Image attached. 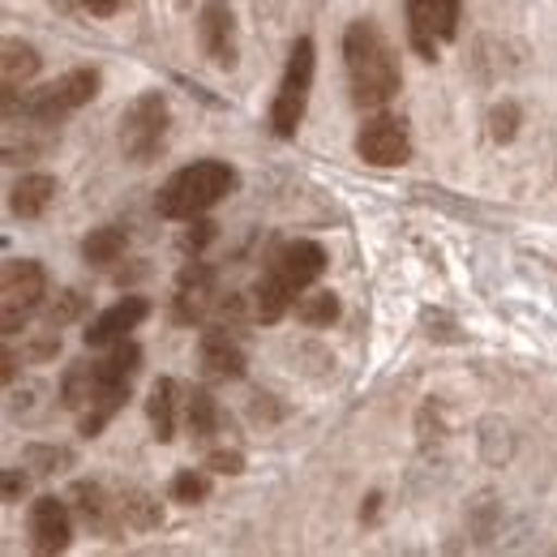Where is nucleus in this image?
I'll use <instances>...</instances> for the list:
<instances>
[{
  "label": "nucleus",
  "instance_id": "1",
  "mask_svg": "<svg viewBox=\"0 0 557 557\" xmlns=\"http://www.w3.org/2000/svg\"><path fill=\"white\" fill-rule=\"evenodd\" d=\"M344 65H348L351 99L360 108H382L404 86L399 57H395L391 39L382 35V26L373 17H356L348 26V35H344Z\"/></svg>",
  "mask_w": 557,
  "mask_h": 557
},
{
  "label": "nucleus",
  "instance_id": "2",
  "mask_svg": "<svg viewBox=\"0 0 557 557\" xmlns=\"http://www.w3.org/2000/svg\"><path fill=\"white\" fill-rule=\"evenodd\" d=\"M236 189V172L219 159L189 163L181 172L168 176V185L159 189V214L163 219H198L210 207H219L227 194Z\"/></svg>",
  "mask_w": 557,
  "mask_h": 557
},
{
  "label": "nucleus",
  "instance_id": "3",
  "mask_svg": "<svg viewBox=\"0 0 557 557\" xmlns=\"http://www.w3.org/2000/svg\"><path fill=\"white\" fill-rule=\"evenodd\" d=\"M95 95H99V73L70 70V73H61L57 82H48V86L22 95V103H17L13 90H4V121H13V116L22 112V121L57 125L61 116H70V112H77V108H86Z\"/></svg>",
  "mask_w": 557,
  "mask_h": 557
},
{
  "label": "nucleus",
  "instance_id": "4",
  "mask_svg": "<svg viewBox=\"0 0 557 557\" xmlns=\"http://www.w3.org/2000/svg\"><path fill=\"white\" fill-rule=\"evenodd\" d=\"M313 70H318V52H313V39L300 35L287 52V70L275 90V108H271V129L278 138H292L305 121V108H309V90H313Z\"/></svg>",
  "mask_w": 557,
  "mask_h": 557
},
{
  "label": "nucleus",
  "instance_id": "5",
  "mask_svg": "<svg viewBox=\"0 0 557 557\" xmlns=\"http://www.w3.org/2000/svg\"><path fill=\"white\" fill-rule=\"evenodd\" d=\"M48 296V271L30 258H13L4 262L0 271V322H4V335H17L30 313L44 305Z\"/></svg>",
  "mask_w": 557,
  "mask_h": 557
},
{
  "label": "nucleus",
  "instance_id": "6",
  "mask_svg": "<svg viewBox=\"0 0 557 557\" xmlns=\"http://www.w3.org/2000/svg\"><path fill=\"white\" fill-rule=\"evenodd\" d=\"M168 138V99L163 90L138 95L121 116V150L129 163H150Z\"/></svg>",
  "mask_w": 557,
  "mask_h": 557
},
{
  "label": "nucleus",
  "instance_id": "7",
  "mask_svg": "<svg viewBox=\"0 0 557 557\" xmlns=\"http://www.w3.org/2000/svg\"><path fill=\"white\" fill-rule=\"evenodd\" d=\"M463 17V0H408V35L424 61H433L437 44L455 39Z\"/></svg>",
  "mask_w": 557,
  "mask_h": 557
},
{
  "label": "nucleus",
  "instance_id": "8",
  "mask_svg": "<svg viewBox=\"0 0 557 557\" xmlns=\"http://www.w3.org/2000/svg\"><path fill=\"white\" fill-rule=\"evenodd\" d=\"M356 154L364 163H373V168H399V163H408L412 159V141H408L404 121H395V116L364 121L360 134H356Z\"/></svg>",
  "mask_w": 557,
  "mask_h": 557
},
{
  "label": "nucleus",
  "instance_id": "9",
  "mask_svg": "<svg viewBox=\"0 0 557 557\" xmlns=\"http://www.w3.org/2000/svg\"><path fill=\"white\" fill-rule=\"evenodd\" d=\"M267 271H271L292 296H300L309 283H318L322 271H326V249L313 245V240H287V245L275 249V258H271Z\"/></svg>",
  "mask_w": 557,
  "mask_h": 557
},
{
  "label": "nucleus",
  "instance_id": "10",
  "mask_svg": "<svg viewBox=\"0 0 557 557\" xmlns=\"http://www.w3.org/2000/svg\"><path fill=\"white\" fill-rule=\"evenodd\" d=\"M26 532H30V549L35 554H61L73 541V515L61 497H35L30 515H26Z\"/></svg>",
  "mask_w": 557,
  "mask_h": 557
},
{
  "label": "nucleus",
  "instance_id": "11",
  "mask_svg": "<svg viewBox=\"0 0 557 557\" xmlns=\"http://www.w3.org/2000/svg\"><path fill=\"white\" fill-rule=\"evenodd\" d=\"M70 497H73V506H77V515H82V523H86L90 532H99V536H108V541H121V532L129 528V523H125L121 493L112 497L108 488L95 485V481H77Z\"/></svg>",
  "mask_w": 557,
  "mask_h": 557
},
{
  "label": "nucleus",
  "instance_id": "12",
  "mask_svg": "<svg viewBox=\"0 0 557 557\" xmlns=\"http://www.w3.org/2000/svg\"><path fill=\"white\" fill-rule=\"evenodd\" d=\"M198 39L210 65L232 70L236 65V13L227 0H207L198 13Z\"/></svg>",
  "mask_w": 557,
  "mask_h": 557
},
{
  "label": "nucleus",
  "instance_id": "13",
  "mask_svg": "<svg viewBox=\"0 0 557 557\" xmlns=\"http://www.w3.org/2000/svg\"><path fill=\"white\" fill-rule=\"evenodd\" d=\"M146 318H150V300H141V296L116 300L112 309H103V313L90 322V331H86V348H112V344L129 339V331H138Z\"/></svg>",
  "mask_w": 557,
  "mask_h": 557
},
{
  "label": "nucleus",
  "instance_id": "14",
  "mask_svg": "<svg viewBox=\"0 0 557 557\" xmlns=\"http://www.w3.org/2000/svg\"><path fill=\"white\" fill-rule=\"evenodd\" d=\"M198 364H202V373H207L210 382H236L245 373V351H240V344L227 331L210 326L198 339Z\"/></svg>",
  "mask_w": 557,
  "mask_h": 557
},
{
  "label": "nucleus",
  "instance_id": "15",
  "mask_svg": "<svg viewBox=\"0 0 557 557\" xmlns=\"http://www.w3.org/2000/svg\"><path fill=\"white\" fill-rule=\"evenodd\" d=\"M210 292H214V271L207 262H194L181 271V283H176V322H198L207 313Z\"/></svg>",
  "mask_w": 557,
  "mask_h": 557
},
{
  "label": "nucleus",
  "instance_id": "16",
  "mask_svg": "<svg viewBox=\"0 0 557 557\" xmlns=\"http://www.w3.org/2000/svg\"><path fill=\"white\" fill-rule=\"evenodd\" d=\"M95 369H99V391L95 395H103V391H129V377L141 369V348L134 339H121V344H112V351L103 360H95Z\"/></svg>",
  "mask_w": 557,
  "mask_h": 557
},
{
  "label": "nucleus",
  "instance_id": "17",
  "mask_svg": "<svg viewBox=\"0 0 557 557\" xmlns=\"http://www.w3.org/2000/svg\"><path fill=\"white\" fill-rule=\"evenodd\" d=\"M57 176H48V172H26L17 185H13V198H9V207L17 219H39L44 210L57 202Z\"/></svg>",
  "mask_w": 557,
  "mask_h": 557
},
{
  "label": "nucleus",
  "instance_id": "18",
  "mask_svg": "<svg viewBox=\"0 0 557 557\" xmlns=\"http://www.w3.org/2000/svg\"><path fill=\"white\" fill-rule=\"evenodd\" d=\"M146 417H150V429H154V442H172L176 437V382L172 377H159L150 386Z\"/></svg>",
  "mask_w": 557,
  "mask_h": 557
},
{
  "label": "nucleus",
  "instance_id": "19",
  "mask_svg": "<svg viewBox=\"0 0 557 557\" xmlns=\"http://www.w3.org/2000/svg\"><path fill=\"white\" fill-rule=\"evenodd\" d=\"M95 391H99V369H95V360H73L70 369H65V377H61V404H65L70 412H82V408L95 399Z\"/></svg>",
  "mask_w": 557,
  "mask_h": 557
},
{
  "label": "nucleus",
  "instance_id": "20",
  "mask_svg": "<svg viewBox=\"0 0 557 557\" xmlns=\"http://www.w3.org/2000/svg\"><path fill=\"white\" fill-rule=\"evenodd\" d=\"M4 57H0V73H4V86H22V82H30L35 73H39V52L30 48V44H22V39H4V48H0Z\"/></svg>",
  "mask_w": 557,
  "mask_h": 557
},
{
  "label": "nucleus",
  "instance_id": "21",
  "mask_svg": "<svg viewBox=\"0 0 557 557\" xmlns=\"http://www.w3.org/2000/svg\"><path fill=\"white\" fill-rule=\"evenodd\" d=\"M125 245H129L125 227H95V232L82 240V258L95 262V267H108V262H116V258L125 253Z\"/></svg>",
  "mask_w": 557,
  "mask_h": 557
},
{
  "label": "nucleus",
  "instance_id": "22",
  "mask_svg": "<svg viewBox=\"0 0 557 557\" xmlns=\"http://www.w3.org/2000/svg\"><path fill=\"white\" fill-rule=\"evenodd\" d=\"M121 506H125V523L134 532H150L163 523V506L146 488H121Z\"/></svg>",
  "mask_w": 557,
  "mask_h": 557
},
{
  "label": "nucleus",
  "instance_id": "23",
  "mask_svg": "<svg viewBox=\"0 0 557 557\" xmlns=\"http://www.w3.org/2000/svg\"><path fill=\"white\" fill-rule=\"evenodd\" d=\"M185 420H189V433L198 437V442H207L214 437V429H219V408H214V399H210V391H189V399H185Z\"/></svg>",
  "mask_w": 557,
  "mask_h": 557
},
{
  "label": "nucleus",
  "instance_id": "24",
  "mask_svg": "<svg viewBox=\"0 0 557 557\" xmlns=\"http://www.w3.org/2000/svg\"><path fill=\"white\" fill-rule=\"evenodd\" d=\"M296 318H300L305 326H331V322L339 318L335 292H309V296H300V300H296Z\"/></svg>",
  "mask_w": 557,
  "mask_h": 557
},
{
  "label": "nucleus",
  "instance_id": "25",
  "mask_svg": "<svg viewBox=\"0 0 557 557\" xmlns=\"http://www.w3.org/2000/svg\"><path fill=\"white\" fill-rule=\"evenodd\" d=\"M207 493H210V476L198 472V468H185V472L172 476V502H181V506H198Z\"/></svg>",
  "mask_w": 557,
  "mask_h": 557
},
{
  "label": "nucleus",
  "instance_id": "26",
  "mask_svg": "<svg viewBox=\"0 0 557 557\" xmlns=\"http://www.w3.org/2000/svg\"><path fill=\"white\" fill-rule=\"evenodd\" d=\"M70 450H61V446H30L26 450V463L35 468V472H44V476H52V472H65L70 468Z\"/></svg>",
  "mask_w": 557,
  "mask_h": 557
},
{
  "label": "nucleus",
  "instance_id": "27",
  "mask_svg": "<svg viewBox=\"0 0 557 557\" xmlns=\"http://www.w3.org/2000/svg\"><path fill=\"white\" fill-rule=\"evenodd\" d=\"M515 129H519V103H497L493 112H488V134L493 141H510L515 138Z\"/></svg>",
  "mask_w": 557,
  "mask_h": 557
},
{
  "label": "nucleus",
  "instance_id": "28",
  "mask_svg": "<svg viewBox=\"0 0 557 557\" xmlns=\"http://www.w3.org/2000/svg\"><path fill=\"white\" fill-rule=\"evenodd\" d=\"M82 305H86V296H82V292H73V287L70 292H61V296L48 305V326H52V331H57V326H70L73 318L82 313Z\"/></svg>",
  "mask_w": 557,
  "mask_h": 557
},
{
  "label": "nucleus",
  "instance_id": "29",
  "mask_svg": "<svg viewBox=\"0 0 557 557\" xmlns=\"http://www.w3.org/2000/svg\"><path fill=\"white\" fill-rule=\"evenodd\" d=\"M207 468L210 472H223V476H236V472H245V455L240 450H210Z\"/></svg>",
  "mask_w": 557,
  "mask_h": 557
},
{
  "label": "nucleus",
  "instance_id": "30",
  "mask_svg": "<svg viewBox=\"0 0 557 557\" xmlns=\"http://www.w3.org/2000/svg\"><path fill=\"white\" fill-rule=\"evenodd\" d=\"M210 240H214V223L202 219V223H198V232H189V236H185V249H194V253H198V249L210 245Z\"/></svg>",
  "mask_w": 557,
  "mask_h": 557
},
{
  "label": "nucleus",
  "instance_id": "31",
  "mask_svg": "<svg viewBox=\"0 0 557 557\" xmlns=\"http://www.w3.org/2000/svg\"><path fill=\"white\" fill-rule=\"evenodd\" d=\"M22 488H26V476H22L17 468H9V472H4V502H17Z\"/></svg>",
  "mask_w": 557,
  "mask_h": 557
},
{
  "label": "nucleus",
  "instance_id": "32",
  "mask_svg": "<svg viewBox=\"0 0 557 557\" xmlns=\"http://www.w3.org/2000/svg\"><path fill=\"white\" fill-rule=\"evenodd\" d=\"M121 4L125 0H82V9H90L95 17H112V13H121Z\"/></svg>",
  "mask_w": 557,
  "mask_h": 557
},
{
  "label": "nucleus",
  "instance_id": "33",
  "mask_svg": "<svg viewBox=\"0 0 557 557\" xmlns=\"http://www.w3.org/2000/svg\"><path fill=\"white\" fill-rule=\"evenodd\" d=\"M0 373H4V382H13V373H17V356L9 348H4V369H0Z\"/></svg>",
  "mask_w": 557,
  "mask_h": 557
}]
</instances>
